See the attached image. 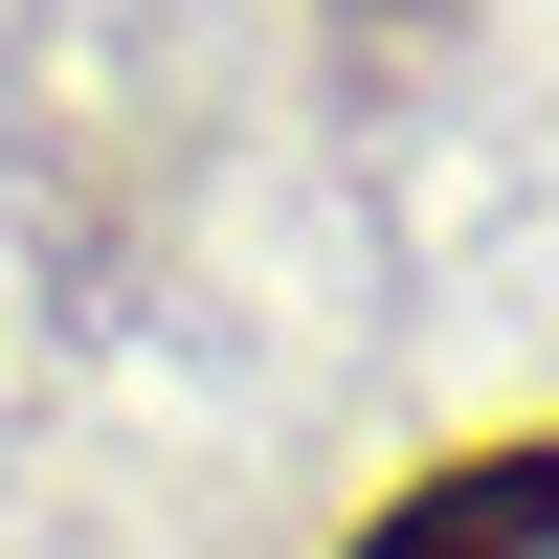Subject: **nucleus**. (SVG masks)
<instances>
[{
	"mask_svg": "<svg viewBox=\"0 0 559 559\" xmlns=\"http://www.w3.org/2000/svg\"><path fill=\"white\" fill-rule=\"evenodd\" d=\"M358 559H559V448H448L426 492H381Z\"/></svg>",
	"mask_w": 559,
	"mask_h": 559,
	"instance_id": "obj_1",
	"label": "nucleus"
},
{
	"mask_svg": "<svg viewBox=\"0 0 559 559\" xmlns=\"http://www.w3.org/2000/svg\"><path fill=\"white\" fill-rule=\"evenodd\" d=\"M381 23H426V0H381Z\"/></svg>",
	"mask_w": 559,
	"mask_h": 559,
	"instance_id": "obj_2",
	"label": "nucleus"
}]
</instances>
